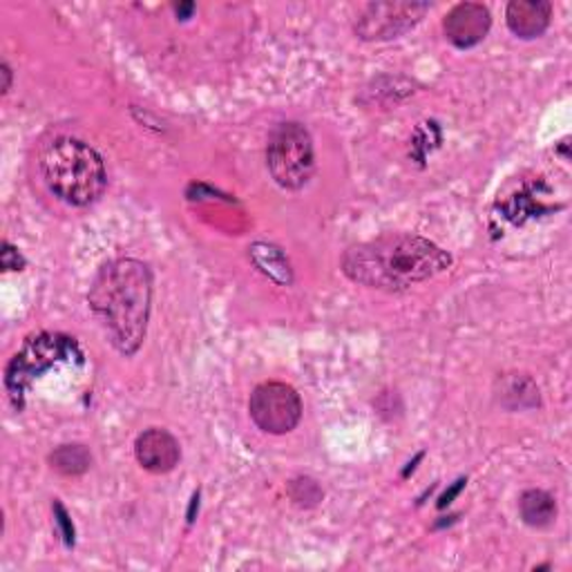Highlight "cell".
<instances>
[{"label": "cell", "mask_w": 572, "mask_h": 572, "mask_svg": "<svg viewBox=\"0 0 572 572\" xmlns=\"http://www.w3.org/2000/svg\"><path fill=\"white\" fill-rule=\"evenodd\" d=\"M452 267V255L413 233H387L355 244L340 259L342 273L360 287L400 293Z\"/></svg>", "instance_id": "6da1fadb"}, {"label": "cell", "mask_w": 572, "mask_h": 572, "mask_svg": "<svg viewBox=\"0 0 572 572\" xmlns=\"http://www.w3.org/2000/svg\"><path fill=\"white\" fill-rule=\"evenodd\" d=\"M87 302L113 347L124 355H135L150 320L152 276L148 265L132 257L113 259L96 273Z\"/></svg>", "instance_id": "7a4b0ae2"}, {"label": "cell", "mask_w": 572, "mask_h": 572, "mask_svg": "<svg viewBox=\"0 0 572 572\" xmlns=\"http://www.w3.org/2000/svg\"><path fill=\"white\" fill-rule=\"evenodd\" d=\"M40 175L47 188L70 206L85 208L101 199L108 171L101 154L74 137H57L40 152Z\"/></svg>", "instance_id": "3957f363"}, {"label": "cell", "mask_w": 572, "mask_h": 572, "mask_svg": "<svg viewBox=\"0 0 572 572\" xmlns=\"http://www.w3.org/2000/svg\"><path fill=\"white\" fill-rule=\"evenodd\" d=\"M74 355L81 358V351L72 338L55 334H38L27 338L10 360L5 372V387L12 405L21 409L25 392L30 389L34 378L43 376L49 367H55L57 362L70 360Z\"/></svg>", "instance_id": "277c9868"}, {"label": "cell", "mask_w": 572, "mask_h": 572, "mask_svg": "<svg viewBox=\"0 0 572 572\" xmlns=\"http://www.w3.org/2000/svg\"><path fill=\"white\" fill-rule=\"evenodd\" d=\"M267 166L276 184L287 190H300L314 177V139L302 124L287 121L271 132L267 145Z\"/></svg>", "instance_id": "5b68a950"}, {"label": "cell", "mask_w": 572, "mask_h": 572, "mask_svg": "<svg viewBox=\"0 0 572 572\" xmlns=\"http://www.w3.org/2000/svg\"><path fill=\"white\" fill-rule=\"evenodd\" d=\"M430 12V3H409V0H385L365 5L355 19V36L370 43L400 38L411 32Z\"/></svg>", "instance_id": "8992f818"}, {"label": "cell", "mask_w": 572, "mask_h": 572, "mask_svg": "<svg viewBox=\"0 0 572 572\" xmlns=\"http://www.w3.org/2000/svg\"><path fill=\"white\" fill-rule=\"evenodd\" d=\"M253 423L267 434H289L302 419L300 394L287 383L257 385L248 398Z\"/></svg>", "instance_id": "52a82bcc"}, {"label": "cell", "mask_w": 572, "mask_h": 572, "mask_svg": "<svg viewBox=\"0 0 572 572\" xmlns=\"http://www.w3.org/2000/svg\"><path fill=\"white\" fill-rule=\"evenodd\" d=\"M492 27V14L481 3H460L447 12L443 19L445 38L458 47L470 49L479 45Z\"/></svg>", "instance_id": "ba28073f"}, {"label": "cell", "mask_w": 572, "mask_h": 572, "mask_svg": "<svg viewBox=\"0 0 572 572\" xmlns=\"http://www.w3.org/2000/svg\"><path fill=\"white\" fill-rule=\"evenodd\" d=\"M135 456L143 470L152 475H166L177 467L182 458V447L168 430L150 428L139 434L135 443Z\"/></svg>", "instance_id": "9c48e42d"}, {"label": "cell", "mask_w": 572, "mask_h": 572, "mask_svg": "<svg viewBox=\"0 0 572 572\" xmlns=\"http://www.w3.org/2000/svg\"><path fill=\"white\" fill-rule=\"evenodd\" d=\"M552 19V5L546 0H512L505 10V23L516 38L533 40L546 34Z\"/></svg>", "instance_id": "30bf717a"}, {"label": "cell", "mask_w": 572, "mask_h": 572, "mask_svg": "<svg viewBox=\"0 0 572 572\" xmlns=\"http://www.w3.org/2000/svg\"><path fill=\"white\" fill-rule=\"evenodd\" d=\"M494 398L507 411L535 409L541 402L537 383L528 374H505L494 383Z\"/></svg>", "instance_id": "8fae6325"}, {"label": "cell", "mask_w": 572, "mask_h": 572, "mask_svg": "<svg viewBox=\"0 0 572 572\" xmlns=\"http://www.w3.org/2000/svg\"><path fill=\"white\" fill-rule=\"evenodd\" d=\"M248 257H250V262L273 282H278L282 287H289L293 282L291 265L280 246L269 244V242H255L253 246H248Z\"/></svg>", "instance_id": "7c38bea8"}, {"label": "cell", "mask_w": 572, "mask_h": 572, "mask_svg": "<svg viewBox=\"0 0 572 572\" xmlns=\"http://www.w3.org/2000/svg\"><path fill=\"white\" fill-rule=\"evenodd\" d=\"M518 512L530 528H548L557 518V501L546 490H526L518 499Z\"/></svg>", "instance_id": "4fadbf2b"}, {"label": "cell", "mask_w": 572, "mask_h": 572, "mask_svg": "<svg viewBox=\"0 0 572 572\" xmlns=\"http://www.w3.org/2000/svg\"><path fill=\"white\" fill-rule=\"evenodd\" d=\"M49 465H51V470H57L63 477H81L90 470L92 454L87 452L85 445H79V443L61 445L49 454Z\"/></svg>", "instance_id": "5bb4252c"}, {"label": "cell", "mask_w": 572, "mask_h": 572, "mask_svg": "<svg viewBox=\"0 0 572 572\" xmlns=\"http://www.w3.org/2000/svg\"><path fill=\"white\" fill-rule=\"evenodd\" d=\"M289 497L295 505L300 507H314L323 501L325 492L323 488L318 486V481L308 479V477H300V479H293L291 486H289Z\"/></svg>", "instance_id": "9a60e30c"}, {"label": "cell", "mask_w": 572, "mask_h": 572, "mask_svg": "<svg viewBox=\"0 0 572 572\" xmlns=\"http://www.w3.org/2000/svg\"><path fill=\"white\" fill-rule=\"evenodd\" d=\"M55 514H57V524L61 526L63 530V539H66V546H74V528L70 524V518H68V512L63 510L61 503H55Z\"/></svg>", "instance_id": "2e32d148"}, {"label": "cell", "mask_w": 572, "mask_h": 572, "mask_svg": "<svg viewBox=\"0 0 572 572\" xmlns=\"http://www.w3.org/2000/svg\"><path fill=\"white\" fill-rule=\"evenodd\" d=\"M25 262H23V257L19 255V250L5 242L3 244V269L5 271H19Z\"/></svg>", "instance_id": "e0dca14e"}, {"label": "cell", "mask_w": 572, "mask_h": 572, "mask_svg": "<svg viewBox=\"0 0 572 572\" xmlns=\"http://www.w3.org/2000/svg\"><path fill=\"white\" fill-rule=\"evenodd\" d=\"M463 486H465V481H458V483H456V486H454L450 492H445V494L441 497V501H439V507H445L447 503H452V499H454V497L460 492V488H463Z\"/></svg>", "instance_id": "ac0fdd59"}, {"label": "cell", "mask_w": 572, "mask_h": 572, "mask_svg": "<svg viewBox=\"0 0 572 572\" xmlns=\"http://www.w3.org/2000/svg\"><path fill=\"white\" fill-rule=\"evenodd\" d=\"M0 72H3V79H5V83H3V94H8L10 87H12V70H10L8 63H3V68H0Z\"/></svg>", "instance_id": "d6986e66"}, {"label": "cell", "mask_w": 572, "mask_h": 572, "mask_svg": "<svg viewBox=\"0 0 572 572\" xmlns=\"http://www.w3.org/2000/svg\"><path fill=\"white\" fill-rule=\"evenodd\" d=\"M192 10H195L192 3H188V5H177V16H179V19H186Z\"/></svg>", "instance_id": "ffe728a7"}]
</instances>
